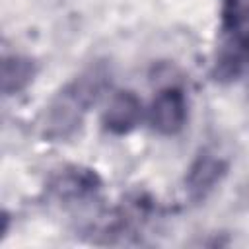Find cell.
Wrapping results in <instances>:
<instances>
[{"label":"cell","instance_id":"6da1fadb","mask_svg":"<svg viewBox=\"0 0 249 249\" xmlns=\"http://www.w3.org/2000/svg\"><path fill=\"white\" fill-rule=\"evenodd\" d=\"M101 74L91 70L64 86L49 103L45 113V136L60 140L70 136L82 123L84 113L95 101Z\"/></svg>","mask_w":249,"mask_h":249},{"label":"cell","instance_id":"7a4b0ae2","mask_svg":"<svg viewBox=\"0 0 249 249\" xmlns=\"http://www.w3.org/2000/svg\"><path fill=\"white\" fill-rule=\"evenodd\" d=\"M185 119H187V101L179 89L169 88L158 93L150 111V121L158 132L177 134L185 126Z\"/></svg>","mask_w":249,"mask_h":249},{"label":"cell","instance_id":"3957f363","mask_svg":"<svg viewBox=\"0 0 249 249\" xmlns=\"http://www.w3.org/2000/svg\"><path fill=\"white\" fill-rule=\"evenodd\" d=\"M140 109H142L140 101L136 99L134 93L119 91L113 95V99L105 111V117H103L105 126L113 132H119V134L126 132L136 124V121L140 117Z\"/></svg>","mask_w":249,"mask_h":249},{"label":"cell","instance_id":"277c9868","mask_svg":"<svg viewBox=\"0 0 249 249\" xmlns=\"http://www.w3.org/2000/svg\"><path fill=\"white\" fill-rule=\"evenodd\" d=\"M224 169L226 167L220 160L212 156H200L189 171V191L196 196H204L216 185V181H220Z\"/></svg>","mask_w":249,"mask_h":249},{"label":"cell","instance_id":"5b68a950","mask_svg":"<svg viewBox=\"0 0 249 249\" xmlns=\"http://www.w3.org/2000/svg\"><path fill=\"white\" fill-rule=\"evenodd\" d=\"M33 76V64L23 56H6L2 62V89L6 95L19 91Z\"/></svg>","mask_w":249,"mask_h":249}]
</instances>
